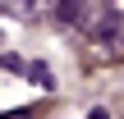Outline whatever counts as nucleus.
<instances>
[{"label":"nucleus","mask_w":124,"mask_h":119,"mask_svg":"<svg viewBox=\"0 0 124 119\" xmlns=\"http://www.w3.org/2000/svg\"><path fill=\"white\" fill-rule=\"evenodd\" d=\"M0 119H28V115H23V110H9V115H0Z\"/></svg>","instance_id":"4"},{"label":"nucleus","mask_w":124,"mask_h":119,"mask_svg":"<svg viewBox=\"0 0 124 119\" xmlns=\"http://www.w3.org/2000/svg\"><path fill=\"white\" fill-rule=\"evenodd\" d=\"M87 119H110V115H106V110H92V115H87Z\"/></svg>","instance_id":"5"},{"label":"nucleus","mask_w":124,"mask_h":119,"mask_svg":"<svg viewBox=\"0 0 124 119\" xmlns=\"http://www.w3.org/2000/svg\"><path fill=\"white\" fill-rule=\"evenodd\" d=\"M101 14L115 18V23H124V0H101Z\"/></svg>","instance_id":"3"},{"label":"nucleus","mask_w":124,"mask_h":119,"mask_svg":"<svg viewBox=\"0 0 124 119\" xmlns=\"http://www.w3.org/2000/svg\"><path fill=\"white\" fill-rule=\"evenodd\" d=\"M55 18L69 28H87V0H55Z\"/></svg>","instance_id":"2"},{"label":"nucleus","mask_w":124,"mask_h":119,"mask_svg":"<svg viewBox=\"0 0 124 119\" xmlns=\"http://www.w3.org/2000/svg\"><path fill=\"white\" fill-rule=\"evenodd\" d=\"M0 14L18 18V23H37V18L55 14V0H0Z\"/></svg>","instance_id":"1"}]
</instances>
